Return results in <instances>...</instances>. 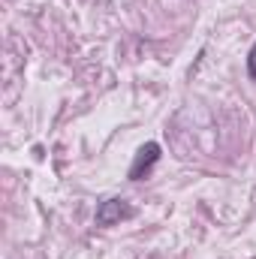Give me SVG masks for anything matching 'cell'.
Masks as SVG:
<instances>
[{"mask_svg": "<svg viewBox=\"0 0 256 259\" xmlns=\"http://www.w3.org/2000/svg\"><path fill=\"white\" fill-rule=\"evenodd\" d=\"M133 217V208H130L127 199L115 196V199H106L100 208H97V226H115L121 220Z\"/></svg>", "mask_w": 256, "mask_h": 259, "instance_id": "obj_1", "label": "cell"}, {"mask_svg": "<svg viewBox=\"0 0 256 259\" xmlns=\"http://www.w3.org/2000/svg\"><path fill=\"white\" fill-rule=\"evenodd\" d=\"M157 160H160V145H157V142L142 145L139 154H136V160H133V166H130V181H142V178L157 166Z\"/></svg>", "mask_w": 256, "mask_h": 259, "instance_id": "obj_2", "label": "cell"}, {"mask_svg": "<svg viewBox=\"0 0 256 259\" xmlns=\"http://www.w3.org/2000/svg\"><path fill=\"white\" fill-rule=\"evenodd\" d=\"M247 75L256 81V42H253V49H250V55H247Z\"/></svg>", "mask_w": 256, "mask_h": 259, "instance_id": "obj_3", "label": "cell"}]
</instances>
